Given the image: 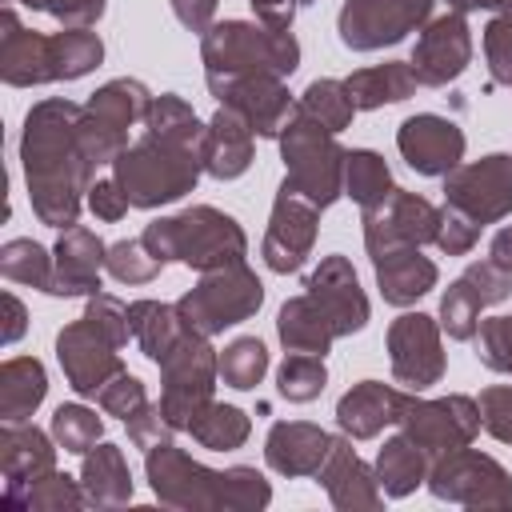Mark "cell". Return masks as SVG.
Instances as JSON below:
<instances>
[{"label":"cell","instance_id":"6da1fadb","mask_svg":"<svg viewBox=\"0 0 512 512\" xmlns=\"http://www.w3.org/2000/svg\"><path fill=\"white\" fill-rule=\"evenodd\" d=\"M80 112L84 104L48 96L28 108L20 132V164L32 212L40 224L60 232L80 220V208L88 204V188L96 180V164L80 144Z\"/></svg>","mask_w":512,"mask_h":512},{"label":"cell","instance_id":"7a4b0ae2","mask_svg":"<svg viewBox=\"0 0 512 512\" xmlns=\"http://www.w3.org/2000/svg\"><path fill=\"white\" fill-rule=\"evenodd\" d=\"M204 136L208 124L192 112L184 96H152L144 136L112 160V176L128 192L132 208H164L184 200L204 172Z\"/></svg>","mask_w":512,"mask_h":512},{"label":"cell","instance_id":"3957f363","mask_svg":"<svg viewBox=\"0 0 512 512\" xmlns=\"http://www.w3.org/2000/svg\"><path fill=\"white\" fill-rule=\"evenodd\" d=\"M144 476L164 508L180 512H260L272 504V484L248 464L208 468L172 440L144 452Z\"/></svg>","mask_w":512,"mask_h":512},{"label":"cell","instance_id":"277c9868","mask_svg":"<svg viewBox=\"0 0 512 512\" xmlns=\"http://www.w3.org/2000/svg\"><path fill=\"white\" fill-rule=\"evenodd\" d=\"M128 304L112 292H96L84 304V316L64 324L56 332V360L64 368V380L76 396H100L108 380H116L124 368L120 348L128 344Z\"/></svg>","mask_w":512,"mask_h":512},{"label":"cell","instance_id":"5b68a950","mask_svg":"<svg viewBox=\"0 0 512 512\" xmlns=\"http://www.w3.org/2000/svg\"><path fill=\"white\" fill-rule=\"evenodd\" d=\"M204 80L236 76H292L300 68V44L292 28H268L260 20H220L200 36Z\"/></svg>","mask_w":512,"mask_h":512},{"label":"cell","instance_id":"8992f818","mask_svg":"<svg viewBox=\"0 0 512 512\" xmlns=\"http://www.w3.org/2000/svg\"><path fill=\"white\" fill-rule=\"evenodd\" d=\"M140 240L164 264L176 260L192 272L228 268V264H240L248 256V236L236 224V216H228L212 204H192L176 216H160L140 232Z\"/></svg>","mask_w":512,"mask_h":512},{"label":"cell","instance_id":"52a82bcc","mask_svg":"<svg viewBox=\"0 0 512 512\" xmlns=\"http://www.w3.org/2000/svg\"><path fill=\"white\" fill-rule=\"evenodd\" d=\"M284 160V184L312 200L320 212L344 196V156L348 148L336 144V132L304 116L300 108L288 116L284 132L276 136Z\"/></svg>","mask_w":512,"mask_h":512},{"label":"cell","instance_id":"ba28073f","mask_svg":"<svg viewBox=\"0 0 512 512\" xmlns=\"http://www.w3.org/2000/svg\"><path fill=\"white\" fill-rule=\"evenodd\" d=\"M260 304H264V284L240 260V264H228V268L200 272V280L176 300V312L192 332L220 336L224 328H236V324L252 320L260 312Z\"/></svg>","mask_w":512,"mask_h":512},{"label":"cell","instance_id":"9c48e42d","mask_svg":"<svg viewBox=\"0 0 512 512\" xmlns=\"http://www.w3.org/2000/svg\"><path fill=\"white\" fill-rule=\"evenodd\" d=\"M152 108V92L132 80V76H116L108 84H100L80 112V144L88 152V160L96 168H112V160L132 144L136 124H144Z\"/></svg>","mask_w":512,"mask_h":512},{"label":"cell","instance_id":"30bf717a","mask_svg":"<svg viewBox=\"0 0 512 512\" xmlns=\"http://www.w3.org/2000/svg\"><path fill=\"white\" fill-rule=\"evenodd\" d=\"M428 492L444 504H460V508H484V512H504L512 508V476L508 468L476 448H452L432 456L428 468Z\"/></svg>","mask_w":512,"mask_h":512},{"label":"cell","instance_id":"8fae6325","mask_svg":"<svg viewBox=\"0 0 512 512\" xmlns=\"http://www.w3.org/2000/svg\"><path fill=\"white\" fill-rule=\"evenodd\" d=\"M160 368V408L172 420L176 432H188L192 416L212 400L220 380V352L212 348V336L184 332V340L156 364Z\"/></svg>","mask_w":512,"mask_h":512},{"label":"cell","instance_id":"7c38bea8","mask_svg":"<svg viewBox=\"0 0 512 512\" xmlns=\"http://www.w3.org/2000/svg\"><path fill=\"white\" fill-rule=\"evenodd\" d=\"M440 12V0H344L336 16L340 44L352 52H380L420 32Z\"/></svg>","mask_w":512,"mask_h":512},{"label":"cell","instance_id":"4fadbf2b","mask_svg":"<svg viewBox=\"0 0 512 512\" xmlns=\"http://www.w3.org/2000/svg\"><path fill=\"white\" fill-rule=\"evenodd\" d=\"M360 224H364V248H368V260L372 256H384L392 248H424V244H436V232H440V216L444 208H436L432 200L408 192V188H392L380 204L372 208H360Z\"/></svg>","mask_w":512,"mask_h":512},{"label":"cell","instance_id":"5bb4252c","mask_svg":"<svg viewBox=\"0 0 512 512\" xmlns=\"http://www.w3.org/2000/svg\"><path fill=\"white\" fill-rule=\"evenodd\" d=\"M392 380L404 384L408 392H424L444 380L448 356H444V328L428 312H404L388 324L384 336Z\"/></svg>","mask_w":512,"mask_h":512},{"label":"cell","instance_id":"9a60e30c","mask_svg":"<svg viewBox=\"0 0 512 512\" xmlns=\"http://www.w3.org/2000/svg\"><path fill=\"white\" fill-rule=\"evenodd\" d=\"M444 204L480 228L512 216V152H488L444 176Z\"/></svg>","mask_w":512,"mask_h":512},{"label":"cell","instance_id":"2e32d148","mask_svg":"<svg viewBox=\"0 0 512 512\" xmlns=\"http://www.w3.org/2000/svg\"><path fill=\"white\" fill-rule=\"evenodd\" d=\"M396 428L404 436H412L428 456H440V452H452V448H464V444L476 440L480 404L464 392L436 396V400H424V396L408 392V404H404Z\"/></svg>","mask_w":512,"mask_h":512},{"label":"cell","instance_id":"e0dca14e","mask_svg":"<svg viewBox=\"0 0 512 512\" xmlns=\"http://www.w3.org/2000/svg\"><path fill=\"white\" fill-rule=\"evenodd\" d=\"M512 296V276L496 268L492 260H472L444 292H440V328L452 340H476L480 332V312Z\"/></svg>","mask_w":512,"mask_h":512},{"label":"cell","instance_id":"ac0fdd59","mask_svg":"<svg viewBox=\"0 0 512 512\" xmlns=\"http://www.w3.org/2000/svg\"><path fill=\"white\" fill-rule=\"evenodd\" d=\"M412 72H416V84L424 88H444L452 80H460L472 64V32H468V16L464 12H452V8H440L416 36V48H412Z\"/></svg>","mask_w":512,"mask_h":512},{"label":"cell","instance_id":"d6986e66","mask_svg":"<svg viewBox=\"0 0 512 512\" xmlns=\"http://www.w3.org/2000/svg\"><path fill=\"white\" fill-rule=\"evenodd\" d=\"M316 232H320V208L312 200H304L300 192H292L288 184H280V192L272 200L268 228H264V244H260L264 264L280 276L296 272L312 256Z\"/></svg>","mask_w":512,"mask_h":512},{"label":"cell","instance_id":"ffe728a7","mask_svg":"<svg viewBox=\"0 0 512 512\" xmlns=\"http://www.w3.org/2000/svg\"><path fill=\"white\" fill-rule=\"evenodd\" d=\"M396 148L404 156V164L420 176H448L452 168L464 164V128L448 116L436 112H416L396 128Z\"/></svg>","mask_w":512,"mask_h":512},{"label":"cell","instance_id":"44dd1931","mask_svg":"<svg viewBox=\"0 0 512 512\" xmlns=\"http://www.w3.org/2000/svg\"><path fill=\"white\" fill-rule=\"evenodd\" d=\"M304 292L316 300V308L328 316V324L336 328V336H352V332H364L368 316H372V304L360 288V276L352 268L348 256H324L308 280H304Z\"/></svg>","mask_w":512,"mask_h":512},{"label":"cell","instance_id":"7402d4cb","mask_svg":"<svg viewBox=\"0 0 512 512\" xmlns=\"http://www.w3.org/2000/svg\"><path fill=\"white\" fill-rule=\"evenodd\" d=\"M208 92L240 112L248 120V128L264 140H276L288 124V116L296 112V100L284 84V76H236V80H220V84H208Z\"/></svg>","mask_w":512,"mask_h":512},{"label":"cell","instance_id":"603a6c76","mask_svg":"<svg viewBox=\"0 0 512 512\" xmlns=\"http://www.w3.org/2000/svg\"><path fill=\"white\" fill-rule=\"evenodd\" d=\"M0 80L8 88H36L56 80V44L52 36L24 28L16 8L0 12Z\"/></svg>","mask_w":512,"mask_h":512},{"label":"cell","instance_id":"cb8c5ba5","mask_svg":"<svg viewBox=\"0 0 512 512\" xmlns=\"http://www.w3.org/2000/svg\"><path fill=\"white\" fill-rule=\"evenodd\" d=\"M316 480H320V488L328 492L332 508H340V512H360V508L372 512V508L384 504V488H380V480H376V468H368V464L356 456L352 436H344V432L332 436V448H328V456H324Z\"/></svg>","mask_w":512,"mask_h":512},{"label":"cell","instance_id":"d4e9b609","mask_svg":"<svg viewBox=\"0 0 512 512\" xmlns=\"http://www.w3.org/2000/svg\"><path fill=\"white\" fill-rule=\"evenodd\" d=\"M104 256L108 244L92 228L84 224L64 228L52 244V296H96Z\"/></svg>","mask_w":512,"mask_h":512},{"label":"cell","instance_id":"484cf974","mask_svg":"<svg viewBox=\"0 0 512 512\" xmlns=\"http://www.w3.org/2000/svg\"><path fill=\"white\" fill-rule=\"evenodd\" d=\"M404 404H408V392L384 380H360L336 400V428L352 440H376L384 428L400 424Z\"/></svg>","mask_w":512,"mask_h":512},{"label":"cell","instance_id":"4316f807","mask_svg":"<svg viewBox=\"0 0 512 512\" xmlns=\"http://www.w3.org/2000/svg\"><path fill=\"white\" fill-rule=\"evenodd\" d=\"M332 448V436L320 428V424H308V420H276L268 428V440H264V464L276 472V476H316L324 456Z\"/></svg>","mask_w":512,"mask_h":512},{"label":"cell","instance_id":"83f0119b","mask_svg":"<svg viewBox=\"0 0 512 512\" xmlns=\"http://www.w3.org/2000/svg\"><path fill=\"white\" fill-rule=\"evenodd\" d=\"M56 436L36 428L32 420H0V472L4 488L28 484L56 468Z\"/></svg>","mask_w":512,"mask_h":512},{"label":"cell","instance_id":"f1b7e54d","mask_svg":"<svg viewBox=\"0 0 512 512\" xmlns=\"http://www.w3.org/2000/svg\"><path fill=\"white\" fill-rule=\"evenodd\" d=\"M252 148H256V132L248 128V120L220 104L204 136V172L212 180H236L252 168Z\"/></svg>","mask_w":512,"mask_h":512},{"label":"cell","instance_id":"f546056e","mask_svg":"<svg viewBox=\"0 0 512 512\" xmlns=\"http://www.w3.org/2000/svg\"><path fill=\"white\" fill-rule=\"evenodd\" d=\"M372 272H376V288H380L384 304H392V308L416 304L440 280V268L412 244L408 248H392L384 256H372Z\"/></svg>","mask_w":512,"mask_h":512},{"label":"cell","instance_id":"4dcf8cb0","mask_svg":"<svg viewBox=\"0 0 512 512\" xmlns=\"http://www.w3.org/2000/svg\"><path fill=\"white\" fill-rule=\"evenodd\" d=\"M80 484L88 496V508H120L132 500V472L120 452V444H92L80 456Z\"/></svg>","mask_w":512,"mask_h":512},{"label":"cell","instance_id":"1f68e13d","mask_svg":"<svg viewBox=\"0 0 512 512\" xmlns=\"http://www.w3.org/2000/svg\"><path fill=\"white\" fill-rule=\"evenodd\" d=\"M276 336L284 344V352H312V356H324L340 336L336 328L328 324V316L316 308V300L308 292L300 296H288L276 312Z\"/></svg>","mask_w":512,"mask_h":512},{"label":"cell","instance_id":"d6a6232c","mask_svg":"<svg viewBox=\"0 0 512 512\" xmlns=\"http://www.w3.org/2000/svg\"><path fill=\"white\" fill-rule=\"evenodd\" d=\"M344 88H348L356 112H372V108L408 100L420 84H416V72H412L408 60H384V64H372V68H356L344 80Z\"/></svg>","mask_w":512,"mask_h":512},{"label":"cell","instance_id":"836d02e7","mask_svg":"<svg viewBox=\"0 0 512 512\" xmlns=\"http://www.w3.org/2000/svg\"><path fill=\"white\" fill-rule=\"evenodd\" d=\"M372 468H376V480H380L384 496L404 500V496H412V492L428 480L432 456H428L412 436L396 432V436L384 440V448L376 452V464H372Z\"/></svg>","mask_w":512,"mask_h":512},{"label":"cell","instance_id":"e575fe53","mask_svg":"<svg viewBox=\"0 0 512 512\" xmlns=\"http://www.w3.org/2000/svg\"><path fill=\"white\" fill-rule=\"evenodd\" d=\"M128 324H132V340L140 344V352L152 364H160L188 332L176 304H164V300H132L128 304Z\"/></svg>","mask_w":512,"mask_h":512},{"label":"cell","instance_id":"d590c367","mask_svg":"<svg viewBox=\"0 0 512 512\" xmlns=\"http://www.w3.org/2000/svg\"><path fill=\"white\" fill-rule=\"evenodd\" d=\"M48 396V372L36 356H12L0 364V420H32Z\"/></svg>","mask_w":512,"mask_h":512},{"label":"cell","instance_id":"8d00e7d4","mask_svg":"<svg viewBox=\"0 0 512 512\" xmlns=\"http://www.w3.org/2000/svg\"><path fill=\"white\" fill-rule=\"evenodd\" d=\"M0 504L4 508H24V512H76V508L88 504V496H84L80 480H72L68 472L52 468V472H44V476H36L28 484L4 488Z\"/></svg>","mask_w":512,"mask_h":512},{"label":"cell","instance_id":"74e56055","mask_svg":"<svg viewBox=\"0 0 512 512\" xmlns=\"http://www.w3.org/2000/svg\"><path fill=\"white\" fill-rule=\"evenodd\" d=\"M188 432H192V440H196L200 448H208V452H236V448H244V440L252 436V420H248V412L236 408V404L208 400V404L192 416Z\"/></svg>","mask_w":512,"mask_h":512},{"label":"cell","instance_id":"f35d334b","mask_svg":"<svg viewBox=\"0 0 512 512\" xmlns=\"http://www.w3.org/2000/svg\"><path fill=\"white\" fill-rule=\"evenodd\" d=\"M392 188H396V184H392V168H388V160H384L380 152H372V148H352V152L344 156V196H348V200H356L360 208H372V204H380Z\"/></svg>","mask_w":512,"mask_h":512},{"label":"cell","instance_id":"ab89813d","mask_svg":"<svg viewBox=\"0 0 512 512\" xmlns=\"http://www.w3.org/2000/svg\"><path fill=\"white\" fill-rule=\"evenodd\" d=\"M0 276L52 296V252L28 236H16V240L0 244Z\"/></svg>","mask_w":512,"mask_h":512},{"label":"cell","instance_id":"60d3db41","mask_svg":"<svg viewBox=\"0 0 512 512\" xmlns=\"http://www.w3.org/2000/svg\"><path fill=\"white\" fill-rule=\"evenodd\" d=\"M296 108H300L304 116H312L316 124H324L328 132L352 128V116H356V104H352L344 80H328V76H324V80H312V84L300 92Z\"/></svg>","mask_w":512,"mask_h":512},{"label":"cell","instance_id":"b9f144b4","mask_svg":"<svg viewBox=\"0 0 512 512\" xmlns=\"http://www.w3.org/2000/svg\"><path fill=\"white\" fill-rule=\"evenodd\" d=\"M56 44V80H80L104 60V40L92 28H60L52 32Z\"/></svg>","mask_w":512,"mask_h":512},{"label":"cell","instance_id":"7bdbcfd3","mask_svg":"<svg viewBox=\"0 0 512 512\" xmlns=\"http://www.w3.org/2000/svg\"><path fill=\"white\" fill-rule=\"evenodd\" d=\"M268 372V348L260 336H236L220 352V380L236 392H252Z\"/></svg>","mask_w":512,"mask_h":512},{"label":"cell","instance_id":"ee69618b","mask_svg":"<svg viewBox=\"0 0 512 512\" xmlns=\"http://www.w3.org/2000/svg\"><path fill=\"white\" fill-rule=\"evenodd\" d=\"M328 384V368L324 356L312 352H288L284 364L276 368V388L288 404H312Z\"/></svg>","mask_w":512,"mask_h":512},{"label":"cell","instance_id":"f6af8a7d","mask_svg":"<svg viewBox=\"0 0 512 512\" xmlns=\"http://www.w3.org/2000/svg\"><path fill=\"white\" fill-rule=\"evenodd\" d=\"M48 432L56 436V444L72 456H84L92 444H100L104 436V416H96V408H84V404H60L52 412V424Z\"/></svg>","mask_w":512,"mask_h":512},{"label":"cell","instance_id":"bcb514c9","mask_svg":"<svg viewBox=\"0 0 512 512\" xmlns=\"http://www.w3.org/2000/svg\"><path fill=\"white\" fill-rule=\"evenodd\" d=\"M164 260L136 236V240H116L108 244V256H104V272L116 280V284H152L160 276Z\"/></svg>","mask_w":512,"mask_h":512},{"label":"cell","instance_id":"7dc6e473","mask_svg":"<svg viewBox=\"0 0 512 512\" xmlns=\"http://www.w3.org/2000/svg\"><path fill=\"white\" fill-rule=\"evenodd\" d=\"M476 356L484 368L512 376V316H488L476 332Z\"/></svg>","mask_w":512,"mask_h":512},{"label":"cell","instance_id":"c3c4849f","mask_svg":"<svg viewBox=\"0 0 512 512\" xmlns=\"http://www.w3.org/2000/svg\"><path fill=\"white\" fill-rule=\"evenodd\" d=\"M484 60H488L492 84L512 88V12H496L484 24Z\"/></svg>","mask_w":512,"mask_h":512},{"label":"cell","instance_id":"681fc988","mask_svg":"<svg viewBox=\"0 0 512 512\" xmlns=\"http://www.w3.org/2000/svg\"><path fill=\"white\" fill-rule=\"evenodd\" d=\"M96 404H100V412H104V416H120V420H128L136 408H144V404H148L144 380H140V376H132V372H120L116 380H108V384L100 388Z\"/></svg>","mask_w":512,"mask_h":512},{"label":"cell","instance_id":"f907efd6","mask_svg":"<svg viewBox=\"0 0 512 512\" xmlns=\"http://www.w3.org/2000/svg\"><path fill=\"white\" fill-rule=\"evenodd\" d=\"M480 428L500 440V444H512V384H492L480 392Z\"/></svg>","mask_w":512,"mask_h":512},{"label":"cell","instance_id":"816d5d0a","mask_svg":"<svg viewBox=\"0 0 512 512\" xmlns=\"http://www.w3.org/2000/svg\"><path fill=\"white\" fill-rule=\"evenodd\" d=\"M16 4L60 20V28H92L108 8V0H16Z\"/></svg>","mask_w":512,"mask_h":512},{"label":"cell","instance_id":"f5cc1de1","mask_svg":"<svg viewBox=\"0 0 512 512\" xmlns=\"http://www.w3.org/2000/svg\"><path fill=\"white\" fill-rule=\"evenodd\" d=\"M124 428H128V440L136 444V448H156V444H164V440H172L176 436V428H172V420L164 416V408H160V400L152 404H144V408H136L128 420H124Z\"/></svg>","mask_w":512,"mask_h":512},{"label":"cell","instance_id":"db71d44e","mask_svg":"<svg viewBox=\"0 0 512 512\" xmlns=\"http://www.w3.org/2000/svg\"><path fill=\"white\" fill-rule=\"evenodd\" d=\"M476 240H480V224L444 204L440 232H436V248H440L444 256H468V252L476 248Z\"/></svg>","mask_w":512,"mask_h":512},{"label":"cell","instance_id":"11a10c76","mask_svg":"<svg viewBox=\"0 0 512 512\" xmlns=\"http://www.w3.org/2000/svg\"><path fill=\"white\" fill-rule=\"evenodd\" d=\"M88 208H92V216H96V220L116 224V220H124V216H128L132 200H128V192L120 188V180H116V176H108V180H92V188H88Z\"/></svg>","mask_w":512,"mask_h":512},{"label":"cell","instance_id":"9f6ffc18","mask_svg":"<svg viewBox=\"0 0 512 512\" xmlns=\"http://www.w3.org/2000/svg\"><path fill=\"white\" fill-rule=\"evenodd\" d=\"M172 4V12H176V20L188 28V32H208L212 28V16H216V4L220 0H168Z\"/></svg>","mask_w":512,"mask_h":512},{"label":"cell","instance_id":"6f0895ef","mask_svg":"<svg viewBox=\"0 0 512 512\" xmlns=\"http://www.w3.org/2000/svg\"><path fill=\"white\" fill-rule=\"evenodd\" d=\"M248 4H252V12H256L260 24H268V28H292L296 12L308 0H248Z\"/></svg>","mask_w":512,"mask_h":512},{"label":"cell","instance_id":"680465c9","mask_svg":"<svg viewBox=\"0 0 512 512\" xmlns=\"http://www.w3.org/2000/svg\"><path fill=\"white\" fill-rule=\"evenodd\" d=\"M0 300H4V332H0V340L4 344H16L24 336V328H28V308L20 304L16 292H4Z\"/></svg>","mask_w":512,"mask_h":512},{"label":"cell","instance_id":"91938a15","mask_svg":"<svg viewBox=\"0 0 512 512\" xmlns=\"http://www.w3.org/2000/svg\"><path fill=\"white\" fill-rule=\"evenodd\" d=\"M488 260L512 276V224H508V228H500V232L492 236V244H488Z\"/></svg>","mask_w":512,"mask_h":512},{"label":"cell","instance_id":"94428289","mask_svg":"<svg viewBox=\"0 0 512 512\" xmlns=\"http://www.w3.org/2000/svg\"><path fill=\"white\" fill-rule=\"evenodd\" d=\"M440 8L452 12H512V0H440Z\"/></svg>","mask_w":512,"mask_h":512}]
</instances>
